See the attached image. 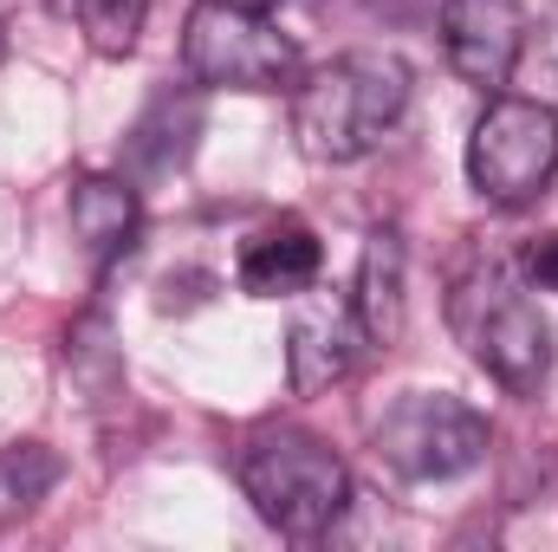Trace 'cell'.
<instances>
[{"instance_id": "1", "label": "cell", "mask_w": 558, "mask_h": 552, "mask_svg": "<svg viewBox=\"0 0 558 552\" xmlns=\"http://www.w3.org/2000/svg\"><path fill=\"white\" fill-rule=\"evenodd\" d=\"M410 111V65L397 52H338L292 92V137L312 163H357Z\"/></svg>"}, {"instance_id": "2", "label": "cell", "mask_w": 558, "mask_h": 552, "mask_svg": "<svg viewBox=\"0 0 558 552\" xmlns=\"http://www.w3.org/2000/svg\"><path fill=\"white\" fill-rule=\"evenodd\" d=\"M448 325L461 338V351L513 397H539V384L553 377V325L546 312L526 299L520 274L507 261H474L448 292Z\"/></svg>"}, {"instance_id": "3", "label": "cell", "mask_w": 558, "mask_h": 552, "mask_svg": "<svg viewBox=\"0 0 558 552\" xmlns=\"http://www.w3.org/2000/svg\"><path fill=\"white\" fill-rule=\"evenodd\" d=\"M241 494L254 501V514L274 533L325 540V533H338V520L351 507V475L318 435L279 422V429H260L241 448Z\"/></svg>"}, {"instance_id": "4", "label": "cell", "mask_w": 558, "mask_h": 552, "mask_svg": "<svg viewBox=\"0 0 558 552\" xmlns=\"http://www.w3.org/2000/svg\"><path fill=\"white\" fill-rule=\"evenodd\" d=\"M182 65L208 92H286L299 85V46L260 7L195 0L182 26Z\"/></svg>"}, {"instance_id": "5", "label": "cell", "mask_w": 558, "mask_h": 552, "mask_svg": "<svg viewBox=\"0 0 558 552\" xmlns=\"http://www.w3.org/2000/svg\"><path fill=\"white\" fill-rule=\"evenodd\" d=\"M371 448L403 481H454L487 455V416L454 391H403L371 422Z\"/></svg>"}, {"instance_id": "6", "label": "cell", "mask_w": 558, "mask_h": 552, "mask_svg": "<svg viewBox=\"0 0 558 552\" xmlns=\"http://www.w3.org/2000/svg\"><path fill=\"white\" fill-rule=\"evenodd\" d=\"M558 169V111L539 98H487V111L468 131V182L500 202V208H526L546 195Z\"/></svg>"}, {"instance_id": "7", "label": "cell", "mask_w": 558, "mask_h": 552, "mask_svg": "<svg viewBox=\"0 0 558 552\" xmlns=\"http://www.w3.org/2000/svg\"><path fill=\"white\" fill-rule=\"evenodd\" d=\"M441 52L461 85L494 98L526 52V0H441Z\"/></svg>"}, {"instance_id": "8", "label": "cell", "mask_w": 558, "mask_h": 552, "mask_svg": "<svg viewBox=\"0 0 558 552\" xmlns=\"http://www.w3.org/2000/svg\"><path fill=\"white\" fill-rule=\"evenodd\" d=\"M357 345H371V338H364L351 299L312 292V299L292 312V332H286V377H292V391H299V397H318V391L344 384L351 364H357Z\"/></svg>"}, {"instance_id": "9", "label": "cell", "mask_w": 558, "mask_h": 552, "mask_svg": "<svg viewBox=\"0 0 558 552\" xmlns=\"http://www.w3.org/2000/svg\"><path fill=\"white\" fill-rule=\"evenodd\" d=\"M410 254H403V235L397 228H371L364 235V254H357V279H351V312L364 325L371 345H397L403 338V319H410Z\"/></svg>"}, {"instance_id": "10", "label": "cell", "mask_w": 558, "mask_h": 552, "mask_svg": "<svg viewBox=\"0 0 558 552\" xmlns=\"http://www.w3.org/2000/svg\"><path fill=\"white\" fill-rule=\"evenodd\" d=\"M325 248L305 221H267L247 248H241V286L254 299H305L318 286Z\"/></svg>"}, {"instance_id": "11", "label": "cell", "mask_w": 558, "mask_h": 552, "mask_svg": "<svg viewBox=\"0 0 558 552\" xmlns=\"http://www.w3.org/2000/svg\"><path fill=\"white\" fill-rule=\"evenodd\" d=\"M195 131H202V98L195 92H156L149 111L131 124V137H124V169L137 182H156V176L182 169L189 149H195Z\"/></svg>"}, {"instance_id": "12", "label": "cell", "mask_w": 558, "mask_h": 552, "mask_svg": "<svg viewBox=\"0 0 558 552\" xmlns=\"http://www.w3.org/2000/svg\"><path fill=\"white\" fill-rule=\"evenodd\" d=\"M137 228H143V202L131 189V176H85V182H72V235L85 241V254L118 261V254H131Z\"/></svg>"}, {"instance_id": "13", "label": "cell", "mask_w": 558, "mask_h": 552, "mask_svg": "<svg viewBox=\"0 0 558 552\" xmlns=\"http://www.w3.org/2000/svg\"><path fill=\"white\" fill-rule=\"evenodd\" d=\"M59 455L46 448V442H13V448H0V527H13V520H26L52 488H59Z\"/></svg>"}, {"instance_id": "14", "label": "cell", "mask_w": 558, "mask_h": 552, "mask_svg": "<svg viewBox=\"0 0 558 552\" xmlns=\"http://www.w3.org/2000/svg\"><path fill=\"white\" fill-rule=\"evenodd\" d=\"M72 13H78L92 52H105V59H124L143 33V0H72Z\"/></svg>"}, {"instance_id": "15", "label": "cell", "mask_w": 558, "mask_h": 552, "mask_svg": "<svg viewBox=\"0 0 558 552\" xmlns=\"http://www.w3.org/2000/svg\"><path fill=\"white\" fill-rule=\"evenodd\" d=\"M526 279H533L539 292H558V235H546V241L526 248Z\"/></svg>"}, {"instance_id": "16", "label": "cell", "mask_w": 558, "mask_h": 552, "mask_svg": "<svg viewBox=\"0 0 558 552\" xmlns=\"http://www.w3.org/2000/svg\"><path fill=\"white\" fill-rule=\"evenodd\" d=\"M228 7H260V13H267V7H279V0H228Z\"/></svg>"}]
</instances>
